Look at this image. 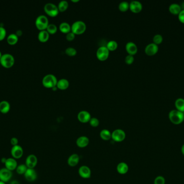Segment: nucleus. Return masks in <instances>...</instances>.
Here are the masks:
<instances>
[{"label": "nucleus", "instance_id": "1", "mask_svg": "<svg viewBox=\"0 0 184 184\" xmlns=\"http://www.w3.org/2000/svg\"><path fill=\"white\" fill-rule=\"evenodd\" d=\"M168 117L171 122L175 125H179L184 120V113L177 110L171 111L169 113Z\"/></svg>", "mask_w": 184, "mask_h": 184}, {"label": "nucleus", "instance_id": "2", "mask_svg": "<svg viewBox=\"0 0 184 184\" xmlns=\"http://www.w3.org/2000/svg\"><path fill=\"white\" fill-rule=\"evenodd\" d=\"M58 80L56 77L53 74H48L43 78L42 84L46 88H53L56 86Z\"/></svg>", "mask_w": 184, "mask_h": 184}, {"label": "nucleus", "instance_id": "3", "mask_svg": "<svg viewBox=\"0 0 184 184\" xmlns=\"http://www.w3.org/2000/svg\"><path fill=\"white\" fill-rule=\"evenodd\" d=\"M86 25L83 21H77L71 26V32L75 35H80L85 32Z\"/></svg>", "mask_w": 184, "mask_h": 184}, {"label": "nucleus", "instance_id": "4", "mask_svg": "<svg viewBox=\"0 0 184 184\" xmlns=\"http://www.w3.org/2000/svg\"><path fill=\"white\" fill-rule=\"evenodd\" d=\"M0 63L3 67L9 68L13 66L15 63V59L13 55L9 53H5L2 55L0 59Z\"/></svg>", "mask_w": 184, "mask_h": 184}, {"label": "nucleus", "instance_id": "5", "mask_svg": "<svg viewBox=\"0 0 184 184\" xmlns=\"http://www.w3.org/2000/svg\"><path fill=\"white\" fill-rule=\"evenodd\" d=\"M36 26L37 28L40 31L45 30L46 29L48 26V17L45 15H39L38 16L35 22Z\"/></svg>", "mask_w": 184, "mask_h": 184}, {"label": "nucleus", "instance_id": "6", "mask_svg": "<svg viewBox=\"0 0 184 184\" xmlns=\"http://www.w3.org/2000/svg\"><path fill=\"white\" fill-rule=\"evenodd\" d=\"M44 11L48 16L55 17L59 13L58 7L52 3H48L44 6Z\"/></svg>", "mask_w": 184, "mask_h": 184}, {"label": "nucleus", "instance_id": "7", "mask_svg": "<svg viewBox=\"0 0 184 184\" xmlns=\"http://www.w3.org/2000/svg\"><path fill=\"white\" fill-rule=\"evenodd\" d=\"M110 55V50L105 46L99 47L96 51L97 58L101 61H106Z\"/></svg>", "mask_w": 184, "mask_h": 184}, {"label": "nucleus", "instance_id": "8", "mask_svg": "<svg viewBox=\"0 0 184 184\" xmlns=\"http://www.w3.org/2000/svg\"><path fill=\"white\" fill-rule=\"evenodd\" d=\"M112 138L116 142H122L125 138V133L121 129H116L112 133Z\"/></svg>", "mask_w": 184, "mask_h": 184}, {"label": "nucleus", "instance_id": "9", "mask_svg": "<svg viewBox=\"0 0 184 184\" xmlns=\"http://www.w3.org/2000/svg\"><path fill=\"white\" fill-rule=\"evenodd\" d=\"M13 177L12 171L7 168H2L0 169V181L7 182L10 180Z\"/></svg>", "mask_w": 184, "mask_h": 184}, {"label": "nucleus", "instance_id": "10", "mask_svg": "<svg viewBox=\"0 0 184 184\" xmlns=\"http://www.w3.org/2000/svg\"><path fill=\"white\" fill-rule=\"evenodd\" d=\"M23 149L19 145L12 147L11 149V155L15 159H19L21 158L23 155Z\"/></svg>", "mask_w": 184, "mask_h": 184}, {"label": "nucleus", "instance_id": "11", "mask_svg": "<svg viewBox=\"0 0 184 184\" xmlns=\"http://www.w3.org/2000/svg\"><path fill=\"white\" fill-rule=\"evenodd\" d=\"M24 176L27 181L29 182H34L37 178V173L34 168H28Z\"/></svg>", "mask_w": 184, "mask_h": 184}, {"label": "nucleus", "instance_id": "12", "mask_svg": "<svg viewBox=\"0 0 184 184\" xmlns=\"http://www.w3.org/2000/svg\"><path fill=\"white\" fill-rule=\"evenodd\" d=\"M77 117L79 121L82 123H88L92 118L89 112L85 110H83L79 112Z\"/></svg>", "mask_w": 184, "mask_h": 184}, {"label": "nucleus", "instance_id": "13", "mask_svg": "<svg viewBox=\"0 0 184 184\" xmlns=\"http://www.w3.org/2000/svg\"><path fill=\"white\" fill-rule=\"evenodd\" d=\"M38 159L34 155H30L25 160V165L28 168H34L37 165Z\"/></svg>", "mask_w": 184, "mask_h": 184}, {"label": "nucleus", "instance_id": "14", "mask_svg": "<svg viewBox=\"0 0 184 184\" xmlns=\"http://www.w3.org/2000/svg\"><path fill=\"white\" fill-rule=\"evenodd\" d=\"M142 5L139 1H132L129 3V9L133 13H139L142 10Z\"/></svg>", "mask_w": 184, "mask_h": 184}, {"label": "nucleus", "instance_id": "15", "mask_svg": "<svg viewBox=\"0 0 184 184\" xmlns=\"http://www.w3.org/2000/svg\"><path fill=\"white\" fill-rule=\"evenodd\" d=\"M78 172L80 176L83 178L88 179L91 177V169L87 166H81L79 169Z\"/></svg>", "mask_w": 184, "mask_h": 184}, {"label": "nucleus", "instance_id": "16", "mask_svg": "<svg viewBox=\"0 0 184 184\" xmlns=\"http://www.w3.org/2000/svg\"><path fill=\"white\" fill-rule=\"evenodd\" d=\"M5 168H7L11 171L16 170V168L18 166L16 159L13 158H9L7 159L5 164Z\"/></svg>", "mask_w": 184, "mask_h": 184}, {"label": "nucleus", "instance_id": "17", "mask_svg": "<svg viewBox=\"0 0 184 184\" xmlns=\"http://www.w3.org/2000/svg\"><path fill=\"white\" fill-rule=\"evenodd\" d=\"M158 51V47L155 43H150L145 48V53L148 56L155 55Z\"/></svg>", "mask_w": 184, "mask_h": 184}, {"label": "nucleus", "instance_id": "18", "mask_svg": "<svg viewBox=\"0 0 184 184\" xmlns=\"http://www.w3.org/2000/svg\"><path fill=\"white\" fill-rule=\"evenodd\" d=\"M125 49L127 53H129V55H131L133 56L136 54L138 50L137 47L136 46V44L133 42H129L126 44Z\"/></svg>", "mask_w": 184, "mask_h": 184}, {"label": "nucleus", "instance_id": "19", "mask_svg": "<svg viewBox=\"0 0 184 184\" xmlns=\"http://www.w3.org/2000/svg\"><path fill=\"white\" fill-rule=\"evenodd\" d=\"M79 160H80V157L79 155L74 153L69 156L67 160V163L69 166L74 167L75 166L77 165Z\"/></svg>", "mask_w": 184, "mask_h": 184}, {"label": "nucleus", "instance_id": "20", "mask_svg": "<svg viewBox=\"0 0 184 184\" xmlns=\"http://www.w3.org/2000/svg\"><path fill=\"white\" fill-rule=\"evenodd\" d=\"M89 143V140L88 137L86 136H81L77 139L76 144L80 148H83L87 146Z\"/></svg>", "mask_w": 184, "mask_h": 184}, {"label": "nucleus", "instance_id": "21", "mask_svg": "<svg viewBox=\"0 0 184 184\" xmlns=\"http://www.w3.org/2000/svg\"><path fill=\"white\" fill-rule=\"evenodd\" d=\"M117 171L118 173L121 174H125L128 172L129 170V167L128 164L124 162H121L117 166Z\"/></svg>", "mask_w": 184, "mask_h": 184}, {"label": "nucleus", "instance_id": "22", "mask_svg": "<svg viewBox=\"0 0 184 184\" xmlns=\"http://www.w3.org/2000/svg\"><path fill=\"white\" fill-rule=\"evenodd\" d=\"M10 109V105L9 103L5 101L0 102V112L3 114L7 113Z\"/></svg>", "mask_w": 184, "mask_h": 184}, {"label": "nucleus", "instance_id": "23", "mask_svg": "<svg viewBox=\"0 0 184 184\" xmlns=\"http://www.w3.org/2000/svg\"><path fill=\"white\" fill-rule=\"evenodd\" d=\"M69 80L65 78H61L59 80H58V82L57 84V88L60 90H65L69 88Z\"/></svg>", "mask_w": 184, "mask_h": 184}, {"label": "nucleus", "instance_id": "24", "mask_svg": "<svg viewBox=\"0 0 184 184\" xmlns=\"http://www.w3.org/2000/svg\"><path fill=\"white\" fill-rule=\"evenodd\" d=\"M50 38V34L46 30H42L39 32L38 38L41 42H45L48 41Z\"/></svg>", "mask_w": 184, "mask_h": 184}, {"label": "nucleus", "instance_id": "25", "mask_svg": "<svg viewBox=\"0 0 184 184\" xmlns=\"http://www.w3.org/2000/svg\"><path fill=\"white\" fill-rule=\"evenodd\" d=\"M169 11L170 13L174 15H179V14L182 11L181 7L176 3L172 4L169 7Z\"/></svg>", "mask_w": 184, "mask_h": 184}, {"label": "nucleus", "instance_id": "26", "mask_svg": "<svg viewBox=\"0 0 184 184\" xmlns=\"http://www.w3.org/2000/svg\"><path fill=\"white\" fill-rule=\"evenodd\" d=\"M59 30L61 32L67 34L71 31V26L67 22H64L59 25Z\"/></svg>", "mask_w": 184, "mask_h": 184}, {"label": "nucleus", "instance_id": "27", "mask_svg": "<svg viewBox=\"0 0 184 184\" xmlns=\"http://www.w3.org/2000/svg\"><path fill=\"white\" fill-rule=\"evenodd\" d=\"M100 136L104 140L107 141L112 138V134L108 130L104 129L100 132Z\"/></svg>", "mask_w": 184, "mask_h": 184}, {"label": "nucleus", "instance_id": "28", "mask_svg": "<svg viewBox=\"0 0 184 184\" xmlns=\"http://www.w3.org/2000/svg\"><path fill=\"white\" fill-rule=\"evenodd\" d=\"M175 106L177 109L180 112H184V99L178 98L175 101Z\"/></svg>", "mask_w": 184, "mask_h": 184}, {"label": "nucleus", "instance_id": "29", "mask_svg": "<svg viewBox=\"0 0 184 184\" xmlns=\"http://www.w3.org/2000/svg\"><path fill=\"white\" fill-rule=\"evenodd\" d=\"M19 40L18 36L15 34H11L7 38V42L10 45H15L17 43Z\"/></svg>", "mask_w": 184, "mask_h": 184}, {"label": "nucleus", "instance_id": "30", "mask_svg": "<svg viewBox=\"0 0 184 184\" xmlns=\"http://www.w3.org/2000/svg\"><path fill=\"white\" fill-rule=\"evenodd\" d=\"M69 7V3L65 0H62L59 3L58 5V8L59 11L63 12L66 11Z\"/></svg>", "mask_w": 184, "mask_h": 184}, {"label": "nucleus", "instance_id": "31", "mask_svg": "<svg viewBox=\"0 0 184 184\" xmlns=\"http://www.w3.org/2000/svg\"><path fill=\"white\" fill-rule=\"evenodd\" d=\"M28 168L27 167V166L25 164L19 165L17 166V167L16 168V172L19 175H23L26 172Z\"/></svg>", "mask_w": 184, "mask_h": 184}, {"label": "nucleus", "instance_id": "32", "mask_svg": "<svg viewBox=\"0 0 184 184\" xmlns=\"http://www.w3.org/2000/svg\"><path fill=\"white\" fill-rule=\"evenodd\" d=\"M118 47V43L115 41H110L107 44V49L110 51H114L116 50Z\"/></svg>", "mask_w": 184, "mask_h": 184}, {"label": "nucleus", "instance_id": "33", "mask_svg": "<svg viewBox=\"0 0 184 184\" xmlns=\"http://www.w3.org/2000/svg\"><path fill=\"white\" fill-rule=\"evenodd\" d=\"M118 9L122 12L126 11L129 9V3L127 1H122L119 4Z\"/></svg>", "mask_w": 184, "mask_h": 184}, {"label": "nucleus", "instance_id": "34", "mask_svg": "<svg viewBox=\"0 0 184 184\" xmlns=\"http://www.w3.org/2000/svg\"><path fill=\"white\" fill-rule=\"evenodd\" d=\"M46 31L49 33V34H54L57 31V27L55 24H49L46 28Z\"/></svg>", "mask_w": 184, "mask_h": 184}, {"label": "nucleus", "instance_id": "35", "mask_svg": "<svg viewBox=\"0 0 184 184\" xmlns=\"http://www.w3.org/2000/svg\"><path fill=\"white\" fill-rule=\"evenodd\" d=\"M65 53H66L68 56H74L77 53V50L73 47H69L65 50Z\"/></svg>", "mask_w": 184, "mask_h": 184}, {"label": "nucleus", "instance_id": "36", "mask_svg": "<svg viewBox=\"0 0 184 184\" xmlns=\"http://www.w3.org/2000/svg\"><path fill=\"white\" fill-rule=\"evenodd\" d=\"M163 38L162 35L159 34H157L155 35V36L153 38V43H155V44L157 45L158 44H160V43L163 42Z\"/></svg>", "mask_w": 184, "mask_h": 184}, {"label": "nucleus", "instance_id": "37", "mask_svg": "<svg viewBox=\"0 0 184 184\" xmlns=\"http://www.w3.org/2000/svg\"><path fill=\"white\" fill-rule=\"evenodd\" d=\"M89 124L92 127L96 128L99 125V120L98 118L95 117L91 118V119L89 120Z\"/></svg>", "mask_w": 184, "mask_h": 184}, {"label": "nucleus", "instance_id": "38", "mask_svg": "<svg viewBox=\"0 0 184 184\" xmlns=\"http://www.w3.org/2000/svg\"><path fill=\"white\" fill-rule=\"evenodd\" d=\"M165 180L162 176H158L156 178L154 181V184H165Z\"/></svg>", "mask_w": 184, "mask_h": 184}, {"label": "nucleus", "instance_id": "39", "mask_svg": "<svg viewBox=\"0 0 184 184\" xmlns=\"http://www.w3.org/2000/svg\"><path fill=\"white\" fill-rule=\"evenodd\" d=\"M134 61V57L133 55H128L125 57V62L127 64H131Z\"/></svg>", "mask_w": 184, "mask_h": 184}, {"label": "nucleus", "instance_id": "40", "mask_svg": "<svg viewBox=\"0 0 184 184\" xmlns=\"http://www.w3.org/2000/svg\"><path fill=\"white\" fill-rule=\"evenodd\" d=\"M6 30L2 27H0V41H2L6 36Z\"/></svg>", "mask_w": 184, "mask_h": 184}, {"label": "nucleus", "instance_id": "41", "mask_svg": "<svg viewBox=\"0 0 184 184\" xmlns=\"http://www.w3.org/2000/svg\"><path fill=\"white\" fill-rule=\"evenodd\" d=\"M75 36V35L72 32H68L67 34H66V38L67 41H72L74 39Z\"/></svg>", "mask_w": 184, "mask_h": 184}, {"label": "nucleus", "instance_id": "42", "mask_svg": "<svg viewBox=\"0 0 184 184\" xmlns=\"http://www.w3.org/2000/svg\"><path fill=\"white\" fill-rule=\"evenodd\" d=\"M10 144L13 146L17 145L19 144V140L16 137H13L10 139Z\"/></svg>", "mask_w": 184, "mask_h": 184}, {"label": "nucleus", "instance_id": "43", "mask_svg": "<svg viewBox=\"0 0 184 184\" xmlns=\"http://www.w3.org/2000/svg\"><path fill=\"white\" fill-rule=\"evenodd\" d=\"M179 21L183 23H184V10H182L178 15Z\"/></svg>", "mask_w": 184, "mask_h": 184}, {"label": "nucleus", "instance_id": "44", "mask_svg": "<svg viewBox=\"0 0 184 184\" xmlns=\"http://www.w3.org/2000/svg\"><path fill=\"white\" fill-rule=\"evenodd\" d=\"M9 184H20V183L17 180H13L10 182Z\"/></svg>", "mask_w": 184, "mask_h": 184}, {"label": "nucleus", "instance_id": "45", "mask_svg": "<svg viewBox=\"0 0 184 184\" xmlns=\"http://www.w3.org/2000/svg\"><path fill=\"white\" fill-rule=\"evenodd\" d=\"M7 158H2L1 159V162H2V163H3V164H5V161H6V160H7Z\"/></svg>", "mask_w": 184, "mask_h": 184}, {"label": "nucleus", "instance_id": "46", "mask_svg": "<svg viewBox=\"0 0 184 184\" xmlns=\"http://www.w3.org/2000/svg\"><path fill=\"white\" fill-rule=\"evenodd\" d=\"M182 152L183 155H184V144L182 147Z\"/></svg>", "mask_w": 184, "mask_h": 184}, {"label": "nucleus", "instance_id": "47", "mask_svg": "<svg viewBox=\"0 0 184 184\" xmlns=\"http://www.w3.org/2000/svg\"><path fill=\"white\" fill-rule=\"evenodd\" d=\"M58 88H57V87L56 86H55V87H54V88H52V90H53L54 91H56V90Z\"/></svg>", "mask_w": 184, "mask_h": 184}, {"label": "nucleus", "instance_id": "48", "mask_svg": "<svg viewBox=\"0 0 184 184\" xmlns=\"http://www.w3.org/2000/svg\"><path fill=\"white\" fill-rule=\"evenodd\" d=\"M79 1V0H72V2H77Z\"/></svg>", "mask_w": 184, "mask_h": 184}, {"label": "nucleus", "instance_id": "49", "mask_svg": "<svg viewBox=\"0 0 184 184\" xmlns=\"http://www.w3.org/2000/svg\"><path fill=\"white\" fill-rule=\"evenodd\" d=\"M182 8L183 9V10H184V2L183 3V4H182ZM182 7H181V8H182Z\"/></svg>", "mask_w": 184, "mask_h": 184}, {"label": "nucleus", "instance_id": "50", "mask_svg": "<svg viewBox=\"0 0 184 184\" xmlns=\"http://www.w3.org/2000/svg\"><path fill=\"white\" fill-rule=\"evenodd\" d=\"M0 184H6L4 182H2V181H0Z\"/></svg>", "mask_w": 184, "mask_h": 184}, {"label": "nucleus", "instance_id": "51", "mask_svg": "<svg viewBox=\"0 0 184 184\" xmlns=\"http://www.w3.org/2000/svg\"><path fill=\"white\" fill-rule=\"evenodd\" d=\"M2 53H1V51H0V59H1V57H2Z\"/></svg>", "mask_w": 184, "mask_h": 184}]
</instances>
